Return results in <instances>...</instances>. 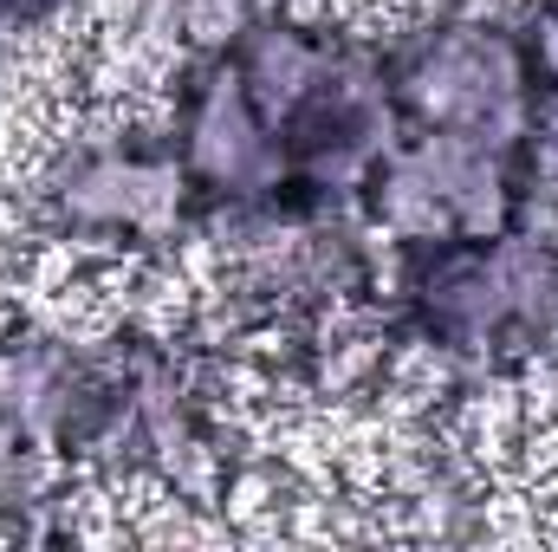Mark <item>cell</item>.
Listing matches in <instances>:
<instances>
[{
	"instance_id": "cell-1",
	"label": "cell",
	"mask_w": 558,
	"mask_h": 552,
	"mask_svg": "<svg viewBox=\"0 0 558 552\" xmlns=\"http://www.w3.org/2000/svg\"><path fill=\"white\" fill-rule=\"evenodd\" d=\"M377 312L448 397H487L558 364V241L500 228L384 248Z\"/></svg>"
},
{
	"instance_id": "cell-2",
	"label": "cell",
	"mask_w": 558,
	"mask_h": 552,
	"mask_svg": "<svg viewBox=\"0 0 558 552\" xmlns=\"http://www.w3.org/2000/svg\"><path fill=\"white\" fill-rule=\"evenodd\" d=\"M208 319L215 351L279 358L318 332L377 305L384 241L357 202L331 195H274L260 208L208 215Z\"/></svg>"
},
{
	"instance_id": "cell-3",
	"label": "cell",
	"mask_w": 558,
	"mask_h": 552,
	"mask_svg": "<svg viewBox=\"0 0 558 552\" xmlns=\"http://www.w3.org/2000/svg\"><path fill=\"white\" fill-rule=\"evenodd\" d=\"M221 52L274 118L299 195L357 202L384 156L403 143V111L377 33H351L279 0Z\"/></svg>"
},
{
	"instance_id": "cell-4",
	"label": "cell",
	"mask_w": 558,
	"mask_h": 552,
	"mask_svg": "<svg viewBox=\"0 0 558 552\" xmlns=\"http://www.w3.org/2000/svg\"><path fill=\"white\" fill-rule=\"evenodd\" d=\"M20 221L33 248H52L78 267L149 274L202 241V195L189 189L156 111H92L65 124L26 163Z\"/></svg>"
},
{
	"instance_id": "cell-5",
	"label": "cell",
	"mask_w": 558,
	"mask_h": 552,
	"mask_svg": "<svg viewBox=\"0 0 558 552\" xmlns=\"http://www.w3.org/2000/svg\"><path fill=\"white\" fill-rule=\"evenodd\" d=\"M377 39H384L403 131H448L481 143L533 137L546 92H539V46L526 13L435 0Z\"/></svg>"
},
{
	"instance_id": "cell-6",
	"label": "cell",
	"mask_w": 558,
	"mask_h": 552,
	"mask_svg": "<svg viewBox=\"0 0 558 552\" xmlns=\"http://www.w3.org/2000/svg\"><path fill=\"white\" fill-rule=\"evenodd\" d=\"M357 208H364V221L377 228L384 248L520 228V208H526V143L403 131V143L384 156V169L364 182Z\"/></svg>"
},
{
	"instance_id": "cell-7",
	"label": "cell",
	"mask_w": 558,
	"mask_h": 552,
	"mask_svg": "<svg viewBox=\"0 0 558 552\" xmlns=\"http://www.w3.org/2000/svg\"><path fill=\"white\" fill-rule=\"evenodd\" d=\"M156 124L208 215H234V208L292 195L286 143H279L274 118L260 111V98L228 65V52H202L182 72H169L156 98Z\"/></svg>"
},
{
	"instance_id": "cell-8",
	"label": "cell",
	"mask_w": 558,
	"mask_h": 552,
	"mask_svg": "<svg viewBox=\"0 0 558 552\" xmlns=\"http://www.w3.org/2000/svg\"><path fill=\"white\" fill-rule=\"evenodd\" d=\"M105 384V332L65 325H0V448H59L78 468L85 422Z\"/></svg>"
},
{
	"instance_id": "cell-9",
	"label": "cell",
	"mask_w": 558,
	"mask_h": 552,
	"mask_svg": "<svg viewBox=\"0 0 558 552\" xmlns=\"http://www.w3.org/2000/svg\"><path fill=\"white\" fill-rule=\"evenodd\" d=\"M267 7L279 0H111L98 13V46L118 59V72L131 65L162 92L169 72H182L202 52H221Z\"/></svg>"
},
{
	"instance_id": "cell-10",
	"label": "cell",
	"mask_w": 558,
	"mask_h": 552,
	"mask_svg": "<svg viewBox=\"0 0 558 552\" xmlns=\"http://www.w3.org/2000/svg\"><path fill=\"white\" fill-rule=\"evenodd\" d=\"M520 228L558 241V118L553 111L526 137V208H520Z\"/></svg>"
},
{
	"instance_id": "cell-11",
	"label": "cell",
	"mask_w": 558,
	"mask_h": 552,
	"mask_svg": "<svg viewBox=\"0 0 558 552\" xmlns=\"http://www.w3.org/2000/svg\"><path fill=\"white\" fill-rule=\"evenodd\" d=\"M111 0H0V52L26 46L39 33H59L72 20H98Z\"/></svg>"
}]
</instances>
